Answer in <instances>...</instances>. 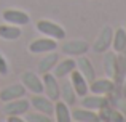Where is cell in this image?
<instances>
[{"mask_svg": "<svg viewBox=\"0 0 126 122\" xmlns=\"http://www.w3.org/2000/svg\"><path fill=\"white\" fill-rule=\"evenodd\" d=\"M37 31L40 34L46 35V37L54 39V40L65 39V29L62 26H59L58 23L49 21V19H40V21H37Z\"/></svg>", "mask_w": 126, "mask_h": 122, "instance_id": "6da1fadb", "label": "cell"}, {"mask_svg": "<svg viewBox=\"0 0 126 122\" xmlns=\"http://www.w3.org/2000/svg\"><path fill=\"white\" fill-rule=\"evenodd\" d=\"M42 82H43V93L45 97H48L51 101H56L61 98V84L59 79L51 72H45L42 74Z\"/></svg>", "mask_w": 126, "mask_h": 122, "instance_id": "7a4b0ae2", "label": "cell"}, {"mask_svg": "<svg viewBox=\"0 0 126 122\" xmlns=\"http://www.w3.org/2000/svg\"><path fill=\"white\" fill-rule=\"evenodd\" d=\"M58 50V40L51 37H40L35 39L29 44V51L34 55H40V53H48V51H56Z\"/></svg>", "mask_w": 126, "mask_h": 122, "instance_id": "3957f363", "label": "cell"}, {"mask_svg": "<svg viewBox=\"0 0 126 122\" xmlns=\"http://www.w3.org/2000/svg\"><path fill=\"white\" fill-rule=\"evenodd\" d=\"M112 39H113V29L110 26H104L91 47L94 53H104V51H107L112 47Z\"/></svg>", "mask_w": 126, "mask_h": 122, "instance_id": "277c9868", "label": "cell"}, {"mask_svg": "<svg viewBox=\"0 0 126 122\" xmlns=\"http://www.w3.org/2000/svg\"><path fill=\"white\" fill-rule=\"evenodd\" d=\"M21 84L24 85L26 90H29L32 95L43 93V82H42L40 75H37V72L24 71L21 74Z\"/></svg>", "mask_w": 126, "mask_h": 122, "instance_id": "5b68a950", "label": "cell"}, {"mask_svg": "<svg viewBox=\"0 0 126 122\" xmlns=\"http://www.w3.org/2000/svg\"><path fill=\"white\" fill-rule=\"evenodd\" d=\"M89 50V44L86 40H81V39H75V40H67L62 44V53H65L67 56L77 58L85 55L86 51Z\"/></svg>", "mask_w": 126, "mask_h": 122, "instance_id": "8992f818", "label": "cell"}, {"mask_svg": "<svg viewBox=\"0 0 126 122\" xmlns=\"http://www.w3.org/2000/svg\"><path fill=\"white\" fill-rule=\"evenodd\" d=\"M2 18H3L5 23H8V24H15V26H26V24H29V21H31V18H29L27 13L22 11V10H16V8L3 10Z\"/></svg>", "mask_w": 126, "mask_h": 122, "instance_id": "52a82bcc", "label": "cell"}, {"mask_svg": "<svg viewBox=\"0 0 126 122\" xmlns=\"http://www.w3.org/2000/svg\"><path fill=\"white\" fill-rule=\"evenodd\" d=\"M29 108H31V101L22 97V98H18V100L5 101V104H3V113H5L6 116H11V114L22 116V114H26L29 111Z\"/></svg>", "mask_w": 126, "mask_h": 122, "instance_id": "ba28073f", "label": "cell"}, {"mask_svg": "<svg viewBox=\"0 0 126 122\" xmlns=\"http://www.w3.org/2000/svg\"><path fill=\"white\" fill-rule=\"evenodd\" d=\"M69 77H70V84H72V87H74L77 97L81 98V97H85V95H88L89 82L83 77V74H81L78 69H74V71L69 74Z\"/></svg>", "mask_w": 126, "mask_h": 122, "instance_id": "9c48e42d", "label": "cell"}, {"mask_svg": "<svg viewBox=\"0 0 126 122\" xmlns=\"http://www.w3.org/2000/svg\"><path fill=\"white\" fill-rule=\"evenodd\" d=\"M115 90V80L105 77V79H94L89 82V92L94 95H109Z\"/></svg>", "mask_w": 126, "mask_h": 122, "instance_id": "30bf717a", "label": "cell"}, {"mask_svg": "<svg viewBox=\"0 0 126 122\" xmlns=\"http://www.w3.org/2000/svg\"><path fill=\"white\" fill-rule=\"evenodd\" d=\"M29 101H31V106L34 108L35 111L43 113V114H46V116H51L53 111H54V101H51L48 97H43L42 93L34 95L32 100H29Z\"/></svg>", "mask_w": 126, "mask_h": 122, "instance_id": "8fae6325", "label": "cell"}, {"mask_svg": "<svg viewBox=\"0 0 126 122\" xmlns=\"http://www.w3.org/2000/svg\"><path fill=\"white\" fill-rule=\"evenodd\" d=\"M102 63H104V71L105 75L112 80H115V77L118 75V58L115 51H104L102 56Z\"/></svg>", "mask_w": 126, "mask_h": 122, "instance_id": "7c38bea8", "label": "cell"}, {"mask_svg": "<svg viewBox=\"0 0 126 122\" xmlns=\"http://www.w3.org/2000/svg\"><path fill=\"white\" fill-rule=\"evenodd\" d=\"M26 87L22 84H11L5 88H0V100L5 103V101H11V100H18L22 98L26 95Z\"/></svg>", "mask_w": 126, "mask_h": 122, "instance_id": "4fadbf2b", "label": "cell"}, {"mask_svg": "<svg viewBox=\"0 0 126 122\" xmlns=\"http://www.w3.org/2000/svg\"><path fill=\"white\" fill-rule=\"evenodd\" d=\"M81 106L86 108V109H91V111H99L102 109L104 106H109V100L104 97V95H85L81 97Z\"/></svg>", "mask_w": 126, "mask_h": 122, "instance_id": "5bb4252c", "label": "cell"}, {"mask_svg": "<svg viewBox=\"0 0 126 122\" xmlns=\"http://www.w3.org/2000/svg\"><path fill=\"white\" fill-rule=\"evenodd\" d=\"M74 69H77V61L72 56H69V58H65V60H62V61L59 60L56 63V66L53 68V74L58 79H64V77H67Z\"/></svg>", "mask_w": 126, "mask_h": 122, "instance_id": "9a60e30c", "label": "cell"}, {"mask_svg": "<svg viewBox=\"0 0 126 122\" xmlns=\"http://www.w3.org/2000/svg\"><path fill=\"white\" fill-rule=\"evenodd\" d=\"M77 69L83 74V77L86 79L88 82H93L96 79V69L93 66V63L89 61V58H86L85 55L81 56H77Z\"/></svg>", "mask_w": 126, "mask_h": 122, "instance_id": "2e32d148", "label": "cell"}, {"mask_svg": "<svg viewBox=\"0 0 126 122\" xmlns=\"http://www.w3.org/2000/svg\"><path fill=\"white\" fill-rule=\"evenodd\" d=\"M59 61V55L56 51H48L45 53V56L38 61L37 64V72L38 74H45V72H51L53 68L56 66V63Z\"/></svg>", "mask_w": 126, "mask_h": 122, "instance_id": "e0dca14e", "label": "cell"}, {"mask_svg": "<svg viewBox=\"0 0 126 122\" xmlns=\"http://www.w3.org/2000/svg\"><path fill=\"white\" fill-rule=\"evenodd\" d=\"M53 114H54V119L58 122H70L72 121V113H70V109H69V104H65L62 100L61 101L56 100Z\"/></svg>", "mask_w": 126, "mask_h": 122, "instance_id": "ac0fdd59", "label": "cell"}, {"mask_svg": "<svg viewBox=\"0 0 126 122\" xmlns=\"http://www.w3.org/2000/svg\"><path fill=\"white\" fill-rule=\"evenodd\" d=\"M72 121L77 122H97L99 116L96 111L86 109V108H80V109H74L72 113Z\"/></svg>", "mask_w": 126, "mask_h": 122, "instance_id": "d6986e66", "label": "cell"}, {"mask_svg": "<svg viewBox=\"0 0 126 122\" xmlns=\"http://www.w3.org/2000/svg\"><path fill=\"white\" fill-rule=\"evenodd\" d=\"M21 37V26L15 24H2L0 26V39L3 40H18Z\"/></svg>", "mask_w": 126, "mask_h": 122, "instance_id": "ffe728a7", "label": "cell"}, {"mask_svg": "<svg viewBox=\"0 0 126 122\" xmlns=\"http://www.w3.org/2000/svg\"><path fill=\"white\" fill-rule=\"evenodd\" d=\"M59 100H62L65 104H69V106H72V104L77 103V93H75L70 80L62 82V85H61V98H59Z\"/></svg>", "mask_w": 126, "mask_h": 122, "instance_id": "44dd1931", "label": "cell"}, {"mask_svg": "<svg viewBox=\"0 0 126 122\" xmlns=\"http://www.w3.org/2000/svg\"><path fill=\"white\" fill-rule=\"evenodd\" d=\"M112 45H113L115 53H121L126 50V29L118 27L113 32V39H112Z\"/></svg>", "mask_w": 126, "mask_h": 122, "instance_id": "7402d4cb", "label": "cell"}, {"mask_svg": "<svg viewBox=\"0 0 126 122\" xmlns=\"http://www.w3.org/2000/svg\"><path fill=\"white\" fill-rule=\"evenodd\" d=\"M26 121L27 122H51L49 116H46V114H43V113H38V111L27 114V116H26Z\"/></svg>", "mask_w": 126, "mask_h": 122, "instance_id": "603a6c76", "label": "cell"}, {"mask_svg": "<svg viewBox=\"0 0 126 122\" xmlns=\"http://www.w3.org/2000/svg\"><path fill=\"white\" fill-rule=\"evenodd\" d=\"M107 121H110V122H123V121H125V116H123V114H121L118 109H117V111H115V109H110Z\"/></svg>", "mask_w": 126, "mask_h": 122, "instance_id": "cb8c5ba5", "label": "cell"}, {"mask_svg": "<svg viewBox=\"0 0 126 122\" xmlns=\"http://www.w3.org/2000/svg\"><path fill=\"white\" fill-rule=\"evenodd\" d=\"M8 74V63H6L5 56L0 53V75H6Z\"/></svg>", "mask_w": 126, "mask_h": 122, "instance_id": "d4e9b609", "label": "cell"}, {"mask_svg": "<svg viewBox=\"0 0 126 122\" xmlns=\"http://www.w3.org/2000/svg\"><path fill=\"white\" fill-rule=\"evenodd\" d=\"M118 111H120V113L126 117V98H125V100H120V101H118Z\"/></svg>", "mask_w": 126, "mask_h": 122, "instance_id": "484cf974", "label": "cell"}, {"mask_svg": "<svg viewBox=\"0 0 126 122\" xmlns=\"http://www.w3.org/2000/svg\"><path fill=\"white\" fill-rule=\"evenodd\" d=\"M6 121H8V122H24V119H22L21 116H16V114L8 116V117H6Z\"/></svg>", "mask_w": 126, "mask_h": 122, "instance_id": "4316f807", "label": "cell"}, {"mask_svg": "<svg viewBox=\"0 0 126 122\" xmlns=\"http://www.w3.org/2000/svg\"><path fill=\"white\" fill-rule=\"evenodd\" d=\"M121 92H123V97L126 98V77H125V80H123V88H121Z\"/></svg>", "mask_w": 126, "mask_h": 122, "instance_id": "83f0119b", "label": "cell"}]
</instances>
